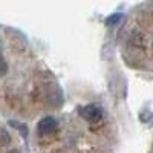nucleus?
<instances>
[{"label":"nucleus","mask_w":153,"mask_h":153,"mask_svg":"<svg viewBox=\"0 0 153 153\" xmlns=\"http://www.w3.org/2000/svg\"><path fill=\"white\" fill-rule=\"evenodd\" d=\"M0 52H2V42H0Z\"/></svg>","instance_id":"8"},{"label":"nucleus","mask_w":153,"mask_h":153,"mask_svg":"<svg viewBox=\"0 0 153 153\" xmlns=\"http://www.w3.org/2000/svg\"><path fill=\"white\" fill-rule=\"evenodd\" d=\"M152 46H153V42H152Z\"/></svg>","instance_id":"9"},{"label":"nucleus","mask_w":153,"mask_h":153,"mask_svg":"<svg viewBox=\"0 0 153 153\" xmlns=\"http://www.w3.org/2000/svg\"><path fill=\"white\" fill-rule=\"evenodd\" d=\"M8 153H19V152H17V150H9Z\"/></svg>","instance_id":"7"},{"label":"nucleus","mask_w":153,"mask_h":153,"mask_svg":"<svg viewBox=\"0 0 153 153\" xmlns=\"http://www.w3.org/2000/svg\"><path fill=\"white\" fill-rule=\"evenodd\" d=\"M57 129V121L52 117H45L40 123H38V132L42 135H49Z\"/></svg>","instance_id":"3"},{"label":"nucleus","mask_w":153,"mask_h":153,"mask_svg":"<svg viewBox=\"0 0 153 153\" xmlns=\"http://www.w3.org/2000/svg\"><path fill=\"white\" fill-rule=\"evenodd\" d=\"M6 72H8V65H6L5 58L2 57V54H0V76L6 75Z\"/></svg>","instance_id":"5"},{"label":"nucleus","mask_w":153,"mask_h":153,"mask_svg":"<svg viewBox=\"0 0 153 153\" xmlns=\"http://www.w3.org/2000/svg\"><path fill=\"white\" fill-rule=\"evenodd\" d=\"M120 19H121V16H120V14H118V16H117V14H115V16H112V17H109V19L106 20V23H107V25H113V23H117V22H118Z\"/></svg>","instance_id":"6"},{"label":"nucleus","mask_w":153,"mask_h":153,"mask_svg":"<svg viewBox=\"0 0 153 153\" xmlns=\"http://www.w3.org/2000/svg\"><path fill=\"white\" fill-rule=\"evenodd\" d=\"M127 43H129V46L133 48V49L143 48V45H144V35H143V32L139 29H132L129 32V37H127Z\"/></svg>","instance_id":"2"},{"label":"nucleus","mask_w":153,"mask_h":153,"mask_svg":"<svg viewBox=\"0 0 153 153\" xmlns=\"http://www.w3.org/2000/svg\"><path fill=\"white\" fill-rule=\"evenodd\" d=\"M9 126H11V127H16V129L22 133V136H23V138H26V136H28V127L25 126V124L17 123V121H9Z\"/></svg>","instance_id":"4"},{"label":"nucleus","mask_w":153,"mask_h":153,"mask_svg":"<svg viewBox=\"0 0 153 153\" xmlns=\"http://www.w3.org/2000/svg\"><path fill=\"white\" fill-rule=\"evenodd\" d=\"M80 115L86 120V121H98L103 117V112L101 109L97 106V104H89V106H84L83 109H80Z\"/></svg>","instance_id":"1"}]
</instances>
